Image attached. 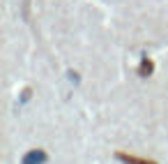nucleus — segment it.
I'll return each mask as SVG.
<instances>
[{
  "instance_id": "2",
  "label": "nucleus",
  "mask_w": 168,
  "mask_h": 164,
  "mask_svg": "<svg viewBox=\"0 0 168 164\" xmlns=\"http://www.w3.org/2000/svg\"><path fill=\"white\" fill-rule=\"evenodd\" d=\"M115 157H118L122 164H159L154 160H147V157H138V155H127V153H115Z\"/></svg>"
},
{
  "instance_id": "3",
  "label": "nucleus",
  "mask_w": 168,
  "mask_h": 164,
  "mask_svg": "<svg viewBox=\"0 0 168 164\" xmlns=\"http://www.w3.org/2000/svg\"><path fill=\"white\" fill-rule=\"evenodd\" d=\"M154 72V62H152V58H143L141 60V65H138V77H150V74Z\"/></svg>"
},
{
  "instance_id": "4",
  "label": "nucleus",
  "mask_w": 168,
  "mask_h": 164,
  "mask_svg": "<svg viewBox=\"0 0 168 164\" xmlns=\"http://www.w3.org/2000/svg\"><path fill=\"white\" fill-rule=\"evenodd\" d=\"M28 97H30V88H26V90H23V97H21V99H23V102H26Z\"/></svg>"
},
{
  "instance_id": "1",
  "label": "nucleus",
  "mask_w": 168,
  "mask_h": 164,
  "mask_svg": "<svg viewBox=\"0 0 168 164\" xmlns=\"http://www.w3.org/2000/svg\"><path fill=\"white\" fill-rule=\"evenodd\" d=\"M46 160H49L46 150H42V148H32V150H28V153L21 157V164H44Z\"/></svg>"
}]
</instances>
